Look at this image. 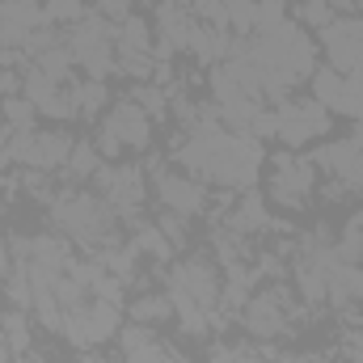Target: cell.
Here are the masks:
<instances>
[{"label":"cell","mask_w":363,"mask_h":363,"mask_svg":"<svg viewBox=\"0 0 363 363\" xmlns=\"http://www.w3.org/2000/svg\"><path fill=\"white\" fill-rule=\"evenodd\" d=\"M51 216H55L60 228H68L81 241H97V237H106L114 228V207L93 199V194H64V199H55Z\"/></svg>","instance_id":"1"},{"label":"cell","mask_w":363,"mask_h":363,"mask_svg":"<svg viewBox=\"0 0 363 363\" xmlns=\"http://www.w3.org/2000/svg\"><path fill=\"white\" fill-rule=\"evenodd\" d=\"M330 131V114L321 101H291V106H279V140L287 148H300L308 144L313 135H325Z\"/></svg>","instance_id":"2"},{"label":"cell","mask_w":363,"mask_h":363,"mask_svg":"<svg viewBox=\"0 0 363 363\" xmlns=\"http://www.w3.org/2000/svg\"><path fill=\"white\" fill-rule=\"evenodd\" d=\"M325 55L334 64V72H355L363 68V21H330L325 26Z\"/></svg>","instance_id":"3"},{"label":"cell","mask_w":363,"mask_h":363,"mask_svg":"<svg viewBox=\"0 0 363 363\" xmlns=\"http://www.w3.org/2000/svg\"><path fill=\"white\" fill-rule=\"evenodd\" d=\"M308 190H313V165H308V161H296V157H279V161H274L271 194L283 207H304Z\"/></svg>","instance_id":"4"},{"label":"cell","mask_w":363,"mask_h":363,"mask_svg":"<svg viewBox=\"0 0 363 363\" xmlns=\"http://www.w3.org/2000/svg\"><path fill=\"white\" fill-rule=\"evenodd\" d=\"M169 283H178L190 291V300L207 313V308H216V300H220V274L216 267L207 262V258H190V262H182L178 271L169 274Z\"/></svg>","instance_id":"5"},{"label":"cell","mask_w":363,"mask_h":363,"mask_svg":"<svg viewBox=\"0 0 363 363\" xmlns=\"http://www.w3.org/2000/svg\"><path fill=\"white\" fill-rule=\"evenodd\" d=\"M101 131H106V135H114V140H118V144H127V148H148V140H152L148 114H144L135 101H118V106H114V114L101 123Z\"/></svg>","instance_id":"6"},{"label":"cell","mask_w":363,"mask_h":363,"mask_svg":"<svg viewBox=\"0 0 363 363\" xmlns=\"http://www.w3.org/2000/svg\"><path fill=\"white\" fill-rule=\"evenodd\" d=\"M21 85H26V97L34 101V110L51 114V118H72V114H77V110H72V101H68V93H60V81L43 77L38 68H30Z\"/></svg>","instance_id":"7"},{"label":"cell","mask_w":363,"mask_h":363,"mask_svg":"<svg viewBox=\"0 0 363 363\" xmlns=\"http://www.w3.org/2000/svg\"><path fill=\"white\" fill-rule=\"evenodd\" d=\"M157 190H161L165 207L178 211V216H194V211H203V203H207L203 182L182 178V174H161V178H157Z\"/></svg>","instance_id":"8"},{"label":"cell","mask_w":363,"mask_h":363,"mask_svg":"<svg viewBox=\"0 0 363 363\" xmlns=\"http://www.w3.org/2000/svg\"><path fill=\"white\" fill-rule=\"evenodd\" d=\"M97 182H101L110 207L123 211V216H131V211L140 207V199H144V186H140V174H135V169H101Z\"/></svg>","instance_id":"9"},{"label":"cell","mask_w":363,"mask_h":363,"mask_svg":"<svg viewBox=\"0 0 363 363\" xmlns=\"http://www.w3.org/2000/svg\"><path fill=\"white\" fill-rule=\"evenodd\" d=\"M245 330L258 334V338H274V334L287 330V321H283V296H279V291L250 300V308H245Z\"/></svg>","instance_id":"10"},{"label":"cell","mask_w":363,"mask_h":363,"mask_svg":"<svg viewBox=\"0 0 363 363\" xmlns=\"http://www.w3.org/2000/svg\"><path fill=\"white\" fill-rule=\"evenodd\" d=\"M123 347H127V363H178L165 342H157L152 325H140V321L123 330Z\"/></svg>","instance_id":"11"},{"label":"cell","mask_w":363,"mask_h":363,"mask_svg":"<svg viewBox=\"0 0 363 363\" xmlns=\"http://www.w3.org/2000/svg\"><path fill=\"white\" fill-rule=\"evenodd\" d=\"M68 152H72V140L64 131H34L30 165L34 169H55V165H68Z\"/></svg>","instance_id":"12"},{"label":"cell","mask_w":363,"mask_h":363,"mask_svg":"<svg viewBox=\"0 0 363 363\" xmlns=\"http://www.w3.org/2000/svg\"><path fill=\"white\" fill-rule=\"evenodd\" d=\"M190 51H194V60H199V64H220V60L233 51V43L224 38V30L194 26V30H190Z\"/></svg>","instance_id":"13"},{"label":"cell","mask_w":363,"mask_h":363,"mask_svg":"<svg viewBox=\"0 0 363 363\" xmlns=\"http://www.w3.org/2000/svg\"><path fill=\"white\" fill-rule=\"evenodd\" d=\"M157 26H161V43H169V47H190V30H194V21H190L186 9H178V4H161Z\"/></svg>","instance_id":"14"},{"label":"cell","mask_w":363,"mask_h":363,"mask_svg":"<svg viewBox=\"0 0 363 363\" xmlns=\"http://www.w3.org/2000/svg\"><path fill=\"white\" fill-rule=\"evenodd\" d=\"M85 330H89V342H106V338H114V330H118V304H110V300H97V304H85Z\"/></svg>","instance_id":"15"},{"label":"cell","mask_w":363,"mask_h":363,"mask_svg":"<svg viewBox=\"0 0 363 363\" xmlns=\"http://www.w3.org/2000/svg\"><path fill=\"white\" fill-rule=\"evenodd\" d=\"M118 55H152L148 51V21L144 17H127V21H118Z\"/></svg>","instance_id":"16"},{"label":"cell","mask_w":363,"mask_h":363,"mask_svg":"<svg viewBox=\"0 0 363 363\" xmlns=\"http://www.w3.org/2000/svg\"><path fill=\"white\" fill-rule=\"evenodd\" d=\"M271 224V216H267V207H262V194H245L241 203H237V211H233V228L237 233H258V228H267Z\"/></svg>","instance_id":"17"},{"label":"cell","mask_w":363,"mask_h":363,"mask_svg":"<svg viewBox=\"0 0 363 363\" xmlns=\"http://www.w3.org/2000/svg\"><path fill=\"white\" fill-rule=\"evenodd\" d=\"M72 60H77V55H72V47H68V43H55V47H47V51L38 55V64H34V68H38L43 77H51V81H68Z\"/></svg>","instance_id":"18"},{"label":"cell","mask_w":363,"mask_h":363,"mask_svg":"<svg viewBox=\"0 0 363 363\" xmlns=\"http://www.w3.org/2000/svg\"><path fill=\"white\" fill-rule=\"evenodd\" d=\"M342 85H347V77H342V72H334V68L313 72V101H321V106H334V110H338V101H342Z\"/></svg>","instance_id":"19"},{"label":"cell","mask_w":363,"mask_h":363,"mask_svg":"<svg viewBox=\"0 0 363 363\" xmlns=\"http://www.w3.org/2000/svg\"><path fill=\"white\" fill-rule=\"evenodd\" d=\"M131 317H135L140 325H157V321L174 317V304H169V296H144V300L131 304Z\"/></svg>","instance_id":"20"},{"label":"cell","mask_w":363,"mask_h":363,"mask_svg":"<svg viewBox=\"0 0 363 363\" xmlns=\"http://www.w3.org/2000/svg\"><path fill=\"white\" fill-rule=\"evenodd\" d=\"M68 101H72V110L93 114V110H101V106H106V85H101V81H81V85H72Z\"/></svg>","instance_id":"21"},{"label":"cell","mask_w":363,"mask_h":363,"mask_svg":"<svg viewBox=\"0 0 363 363\" xmlns=\"http://www.w3.org/2000/svg\"><path fill=\"white\" fill-rule=\"evenodd\" d=\"M0 114H4V123L13 127V131H30L34 127V101L30 97H4V106H0Z\"/></svg>","instance_id":"22"},{"label":"cell","mask_w":363,"mask_h":363,"mask_svg":"<svg viewBox=\"0 0 363 363\" xmlns=\"http://www.w3.org/2000/svg\"><path fill=\"white\" fill-rule=\"evenodd\" d=\"M0 330H4V342L13 347V355H26V351H30V325H26V313H9V317H0Z\"/></svg>","instance_id":"23"},{"label":"cell","mask_w":363,"mask_h":363,"mask_svg":"<svg viewBox=\"0 0 363 363\" xmlns=\"http://www.w3.org/2000/svg\"><path fill=\"white\" fill-rule=\"evenodd\" d=\"M300 291H304V300H313V304L330 300V283H325V271H321V267H313V262H304V267H300Z\"/></svg>","instance_id":"24"},{"label":"cell","mask_w":363,"mask_h":363,"mask_svg":"<svg viewBox=\"0 0 363 363\" xmlns=\"http://www.w3.org/2000/svg\"><path fill=\"white\" fill-rule=\"evenodd\" d=\"M43 13H47V26H51V21L81 26V21H85V4H81V0H47Z\"/></svg>","instance_id":"25"},{"label":"cell","mask_w":363,"mask_h":363,"mask_svg":"<svg viewBox=\"0 0 363 363\" xmlns=\"http://www.w3.org/2000/svg\"><path fill=\"white\" fill-rule=\"evenodd\" d=\"M68 169H72L77 178L97 174V144H72V152H68Z\"/></svg>","instance_id":"26"},{"label":"cell","mask_w":363,"mask_h":363,"mask_svg":"<svg viewBox=\"0 0 363 363\" xmlns=\"http://www.w3.org/2000/svg\"><path fill=\"white\" fill-rule=\"evenodd\" d=\"M135 250H148V254H152V258H161V262L174 254V245H169V237H165L161 228H140V237H135Z\"/></svg>","instance_id":"27"},{"label":"cell","mask_w":363,"mask_h":363,"mask_svg":"<svg viewBox=\"0 0 363 363\" xmlns=\"http://www.w3.org/2000/svg\"><path fill=\"white\" fill-rule=\"evenodd\" d=\"M287 21V9H283V0H258V34H267V30H279Z\"/></svg>","instance_id":"28"},{"label":"cell","mask_w":363,"mask_h":363,"mask_svg":"<svg viewBox=\"0 0 363 363\" xmlns=\"http://www.w3.org/2000/svg\"><path fill=\"white\" fill-rule=\"evenodd\" d=\"M131 101H135L144 114H165V93L157 89V85H135Z\"/></svg>","instance_id":"29"},{"label":"cell","mask_w":363,"mask_h":363,"mask_svg":"<svg viewBox=\"0 0 363 363\" xmlns=\"http://www.w3.org/2000/svg\"><path fill=\"white\" fill-rule=\"evenodd\" d=\"M330 13H334V9H330V0H304V4H300V17H304L308 26H321V30L334 21Z\"/></svg>","instance_id":"30"},{"label":"cell","mask_w":363,"mask_h":363,"mask_svg":"<svg viewBox=\"0 0 363 363\" xmlns=\"http://www.w3.org/2000/svg\"><path fill=\"white\" fill-rule=\"evenodd\" d=\"M161 233L169 237V245H174V250L186 245V220H182L178 211H165V216H161Z\"/></svg>","instance_id":"31"},{"label":"cell","mask_w":363,"mask_h":363,"mask_svg":"<svg viewBox=\"0 0 363 363\" xmlns=\"http://www.w3.org/2000/svg\"><path fill=\"white\" fill-rule=\"evenodd\" d=\"M97 13H101L106 21H114V26H118V21H127V17H131V0H97Z\"/></svg>","instance_id":"32"},{"label":"cell","mask_w":363,"mask_h":363,"mask_svg":"<svg viewBox=\"0 0 363 363\" xmlns=\"http://www.w3.org/2000/svg\"><path fill=\"white\" fill-rule=\"evenodd\" d=\"M17 85H21V81H17L13 72H0V93H4V97H13V93H17Z\"/></svg>","instance_id":"33"},{"label":"cell","mask_w":363,"mask_h":363,"mask_svg":"<svg viewBox=\"0 0 363 363\" xmlns=\"http://www.w3.org/2000/svg\"><path fill=\"white\" fill-rule=\"evenodd\" d=\"M347 186H355V190H363V152H359V161H355V169L347 174Z\"/></svg>","instance_id":"34"},{"label":"cell","mask_w":363,"mask_h":363,"mask_svg":"<svg viewBox=\"0 0 363 363\" xmlns=\"http://www.w3.org/2000/svg\"><path fill=\"white\" fill-rule=\"evenodd\" d=\"M211 363H245V359H241L237 351H216V355H211Z\"/></svg>","instance_id":"35"},{"label":"cell","mask_w":363,"mask_h":363,"mask_svg":"<svg viewBox=\"0 0 363 363\" xmlns=\"http://www.w3.org/2000/svg\"><path fill=\"white\" fill-rule=\"evenodd\" d=\"M351 144H359L363 148V118H359V127H355V140H351Z\"/></svg>","instance_id":"36"},{"label":"cell","mask_w":363,"mask_h":363,"mask_svg":"<svg viewBox=\"0 0 363 363\" xmlns=\"http://www.w3.org/2000/svg\"><path fill=\"white\" fill-rule=\"evenodd\" d=\"M0 363H9V347L4 342H0Z\"/></svg>","instance_id":"37"},{"label":"cell","mask_w":363,"mask_h":363,"mask_svg":"<svg viewBox=\"0 0 363 363\" xmlns=\"http://www.w3.org/2000/svg\"><path fill=\"white\" fill-rule=\"evenodd\" d=\"M81 363H110V359H97V355H85Z\"/></svg>","instance_id":"38"},{"label":"cell","mask_w":363,"mask_h":363,"mask_svg":"<svg viewBox=\"0 0 363 363\" xmlns=\"http://www.w3.org/2000/svg\"><path fill=\"white\" fill-rule=\"evenodd\" d=\"M274 363H304V359H274Z\"/></svg>","instance_id":"39"},{"label":"cell","mask_w":363,"mask_h":363,"mask_svg":"<svg viewBox=\"0 0 363 363\" xmlns=\"http://www.w3.org/2000/svg\"><path fill=\"white\" fill-rule=\"evenodd\" d=\"M304 363H330V359H304Z\"/></svg>","instance_id":"40"}]
</instances>
